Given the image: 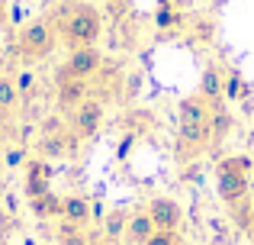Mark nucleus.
I'll list each match as a JSON object with an SVG mask.
<instances>
[{"mask_svg": "<svg viewBox=\"0 0 254 245\" xmlns=\"http://www.w3.org/2000/svg\"><path fill=\"white\" fill-rule=\"evenodd\" d=\"M52 23H55L58 36L68 45H74V49H81V45H97V39L103 36V16H100L97 6H90V3H64Z\"/></svg>", "mask_w": 254, "mask_h": 245, "instance_id": "1", "label": "nucleus"}, {"mask_svg": "<svg viewBox=\"0 0 254 245\" xmlns=\"http://www.w3.org/2000/svg\"><path fill=\"white\" fill-rule=\"evenodd\" d=\"M251 171H254V162L245 155H232V158H222L216 168V177H219V197H222L229 207L248 200V190H251Z\"/></svg>", "mask_w": 254, "mask_h": 245, "instance_id": "2", "label": "nucleus"}, {"mask_svg": "<svg viewBox=\"0 0 254 245\" xmlns=\"http://www.w3.org/2000/svg\"><path fill=\"white\" fill-rule=\"evenodd\" d=\"M58 45V29L52 19H29L16 36V49L23 58H45Z\"/></svg>", "mask_w": 254, "mask_h": 245, "instance_id": "3", "label": "nucleus"}, {"mask_svg": "<svg viewBox=\"0 0 254 245\" xmlns=\"http://www.w3.org/2000/svg\"><path fill=\"white\" fill-rule=\"evenodd\" d=\"M100 68H103L100 49L97 45H81V49H71L68 62L58 68L55 81H62V78H81V81H90L93 75H100Z\"/></svg>", "mask_w": 254, "mask_h": 245, "instance_id": "4", "label": "nucleus"}, {"mask_svg": "<svg viewBox=\"0 0 254 245\" xmlns=\"http://www.w3.org/2000/svg\"><path fill=\"white\" fill-rule=\"evenodd\" d=\"M106 120V110L103 103L97 100V97H87L81 107L74 110V116H71V123H74V136L77 139H93L100 132V126Z\"/></svg>", "mask_w": 254, "mask_h": 245, "instance_id": "5", "label": "nucleus"}, {"mask_svg": "<svg viewBox=\"0 0 254 245\" xmlns=\"http://www.w3.org/2000/svg\"><path fill=\"white\" fill-rule=\"evenodd\" d=\"M148 216L155 229H168V233H180V223H184V210L174 197H155L148 203Z\"/></svg>", "mask_w": 254, "mask_h": 245, "instance_id": "6", "label": "nucleus"}, {"mask_svg": "<svg viewBox=\"0 0 254 245\" xmlns=\"http://www.w3.org/2000/svg\"><path fill=\"white\" fill-rule=\"evenodd\" d=\"M90 97V81H81V78H62L55 81V100H58V110L64 113H74L77 107Z\"/></svg>", "mask_w": 254, "mask_h": 245, "instance_id": "7", "label": "nucleus"}, {"mask_svg": "<svg viewBox=\"0 0 254 245\" xmlns=\"http://www.w3.org/2000/svg\"><path fill=\"white\" fill-rule=\"evenodd\" d=\"M49 190H52V164L42 162V158L26 162V197L36 200V197L49 194Z\"/></svg>", "mask_w": 254, "mask_h": 245, "instance_id": "8", "label": "nucleus"}, {"mask_svg": "<svg viewBox=\"0 0 254 245\" xmlns=\"http://www.w3.org/2000/svg\"><path fill=\"white\" fill-rule=\"evenodd\" d=\"M90 216H93V203L87 200V197H81V194L62 197V220L74 223V226H87Z\"/></svg>", "mask_w": 254, "mask_h": 245, "instance_id": "9", "label": "nucleus"}, {"mask_svg": "<svg viewBox=\"0 0 254 245\" xmlns=\"http://www.w3.org/2000/svg\"><path fill=\"white\" fill-rule=\"evenodd\" d=\"M74 149H77V136H68V132H52V136L39 139L42 158H64V155H74Z\"/></svg>", "mask_w": 254, "mask_h": 245, "instance_id": "10", "label": "nucleus"}, {"mask_svg": "<svg viewBox=\"0 0 254 245\" xmlns=\"http://www.w3.org/2000/svg\"><path fill=\"white\" fill-rule=\"evenodd\" d=\"M180 123H209V113H212V103L209 100H203L199 94H190V97H184L180 100Z\"/></svg>", "mask_w": 254, "mask_h": 245, "instance_id": "11", "label": "nucleus"}, {"mask_svg": "<svg viewBox=\"0 0 254 245\" xmlns=\"http://www.w3.org/2000/svg\"><path fill=\"white\" fill-rule=\"evenodd\" d=\"M155 233H158V229H155V223H151L148 210H138V213H132V216H129V226H126V239H129L132 245H145Z\"/></svg>", "mask_w": 254, "mask_h": 245, "instance_id": "12", "label": "nucleus"}, {"mask_svg": "<svg viewBox=\"0 0 254 245\" xmlns=\"http://www.w3.org/2000/svg\"><path fill=\"white\" fill-rule=\"evenodd\" d=\"M222 87H225V75L216 68V65H206L196 94L203 97V100H209V103H219V100H222Z\"/></svg>", "mask_w": 254, "mask_h": 245, "instance_id": "13", "label": "nucleus"}, {"mask_svg": "<svg viewBox=\"0 0 254 245\" xmlns=\"http://www.w3.org/2000/svg\"><path fill=\"white\" fill-rule=\"evenodd\" d=\"M177 139L180 145H187V149H203V145H209V123H180L177 126Z\"/></svg>", "mask_w": 254, "mask_h": 245, "instance_id": "14", "label": "nucleus"}, {"mask_svg": "<svg viewBox=\"0 0 254 245\" xmlns=\"http://www.w3.org/2000/svg\"><path fill=\"white\" fill-rule=\"evenodd\" d=\"M232 126H235V120H232V113L225 110V103H212V113H209V139L212 142H222L232 132Z\"/></svg>", "mask_w": 254, "mask_h": 245, "instance_id": "15", "label": "nucleus"}, {"mask_svg": "<svg viewBox=\"0 0 254 245\" xmlns=\"http://www.w3.org/2000/svg\"><path fill=\"white\" fill-rule=\"evenodd\" d=\"M29 210L39 216V220H62V197L49 190V194L29 200Z\"/></svg>", "mask_w": 254, "mask_h": 245, "instance_id": "16", "label": "nucleus"}, {"mask_svg": "<svg viewBox=\"0 0 254 245\" xmlns=\"http://www.w3.org/2000/svg\"><path fill=\"white\" fill-rule=\"evenodd\" d=\"M126 226H129V216L123 213V210H113V213H106L103 220V236L106 242H119L126 236Z\"/></svg>", "mask_w": 254, "mask_h": 245, "instance_id": "17", "label": "nucleus"}, {"mask_svg": "<svg viewBox=\"0 0 254 245\" xmlns=\"http://www.w3.org/2000/svg\"><path fill=\"white\" fill-rule=\"evenodd\" d=\"M58 245H90V239H87V233L81 226L62 220L58 223Z\"/></svg>", "mask_w": 254, "mask_h": 245, "instance_id": "18", "label": "nucleus"}, {"mask_svg": "<svg viewBox=\"0 0 254 245\" xmlns=\"http://www.w3.org/2000/svg\"><path fill=\"white\" fill-rule=\"evenodd\" d=\"M23 100L16 90V84H13V78H0V113H10L16 103Z\"/></svg>", "mask_w": 254, "mask_h": 245, "instance_id": "19", "label": "nucleus"}, {"mask_svg": "<svg viewBox=\"0 0 254 245\" xmlns=\"http://www.w3.org/2000/svg\"><path fill=\"white\" fill-rule=\"evenodd\" d=\"M155 26H158L161 32L177 29V26H180V13L174 10L171 3H168V6H158V13H155Z\"/></svg>", "mask_w": 254, "mask_h": 245, "instance_id": "20", "label": "nucleus"}, {"mask_svg": "<svg viewBox=\"0 0 254 245\" xmlns=\"http://www.w3.org/2000/svg\"><path fill=\"white\" fill-rule=\"evenodd\" d=\"M232 213H235L238 229H242V233H251V223H254V207H251V203L248 200L235 203V207H232Z\"/></svg>", "mask_w": 254, "mask_h": 245, "instance_id": "21", "label": "nucleus"}, {"mask_svg": "<svg viewBox=\"0 0 254 245\" xmlns=\"http://www.w3.org/2000/svg\"><path fill=\"white\" fill-rule=\"evenodd\" d=\"M242 94H245V81H242V75H235V71H229V75H225V87H222V97H225V100H238Z\"/></svg>", "mask_w": 254, "mask_h": 245, "instance_id": "22", "label": "nucleus"}, {"mask_svg": "<svg viewBox=\"0 0 254 245\" xmlns=\"http://www.w3.org/2000/svg\"><path fill=\"white\" fill-rule=\"evenodd\" d=\"M145 245H184V239H180V233H168V229H158L155 236H151Z\"/></svg>", "mask_w": 254, "mask_h": 245, "instance_id": "23", "label": "nucleus"}, {"mask_svg": "<svg viewBox=\"0 0 254 245\" xmlns=\"http://www.w3.org/2000/svg\"><path fill=\"white\" fill-rule=\"evenodd\" d=\"M13 84H16L19 97H23V94H32V90H36V75H32V71H19V75L13 78Z\"/></svg>", "mask_w": 254, "mask_h": 245, "instance_id": "24", "label": "nucleus"}, {"mask_svg": "<svg viewBox=\"0 0 254 245\" xmlns=\"http://www.w3.org/2000/svg\"><path fill=\"white\" fill-rule=\"evenodd\" d=\"M3 162H6V168H19V164L26 162V149H19V145H10V149L3 152Z\"/></svg>", "mask_w": 254, "mask_h": 245, "instance_id": "25", "label": "nucleus"}, {"mask_svg": "<svg viewBox=\"0 0 254 245\" xmlns=\"http://www.w3.org/2000/svg\"><path fill=\"white\" fill-rule=\"evenodd\" d=\"M52 132H64L62 116H49V120L42 123V136H52Z\"/></svg>", "mask_w": 254, "mask_h": 245, "instance_id": "26", "label": "nucleus"}, {"mask_svg": "<svg viewBox=\"0 0 254 245\" xmlns=\"http://www.w3.org/2000/svg\"><path fill=\"white\" fill-rule=\"evenodd\" d=\"M184 181H187V184H196V181H199V168H196V164H193V168H187Z\"/></svg>", "mask_w": 254, "mask_h": 245, "instance_id": "27", "label": "nucleus"}, {"mask_svg": "<svg viewBox=\"0 0 254 245\" xmlns=\"http://www.w3.org/2000/svg\"><path fill=\"white\" fill-rule=\"evenodd\" d=\"M6 13H10L6 10V0H0V23H6Z\"/></svg>", "mask_w": 254, "mask_h": 245, "instance_id": "28", "label": "nucleus"}, {"mask_svg": "<svg viewBox=\"0 0 254 245\" xmlns=\"http://www.w3.org/2000/svg\"><path fill=\"white\" fill-rule=\"evenodd\" d=\"M100 245H119V242H100Z\"/></svg>", "mask_w": 254, "mask_h": 245, "instance_id": "29", "label": "nucleus"}, {"mask_svg": "<svg viewBox=\"0 0 254 245\" xmlns=\"http://www.w3.org/2000/svg\"><path fill=\"white\" fill-rule=\"evenodd\" d=\"M248 236H251V239H254V223H251V233H248Z\"/></svg>", "mask_w": 254, "mask_h": 245, "instance_id": "30", "label": "nucleus"}]
</instances>
